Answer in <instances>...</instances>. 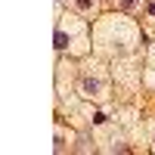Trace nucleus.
I'll return each mask as SVG.
<instances>
[{
	"instance_id": "obj_2",
	"label": "nucleus",
	"mask_w": 155,
	"mask_h": 155,
	"mask_svg": "<svg viewBox=\"0 0 155 155\" xmlns=\"http://www.w3.org/2000/svg\"><path fill=\"white\" fill-rule=\"evenodd\" d=\"M53 41H56V50H65V47L71 44V37H68L65 31H62V28H59V31H56V37H53Z\"/></svg>"
},
{
	"instance_id": "obj_5",
	"label": "nucleus",
	"mask_w": 155,
	"mask_h": 155,
	"mask_svg": "<svg viewBox=\"0 0 155 155\" xmlns=\"http://www.w3.org/2000/svg\"><path fill=\"white\" fill-rule=\"evenodd\" d=\"M106 121H109V118H106L102 112H96V115H93V124H106Z\"/></svg>"
},
{
	"instance_id": "obj_3",
	"label": "nucleus",
	"mask_w": 155,
	"mask_h": 155,
	"mask_svg": "<svg viewBox=\"0 0 155 155\" xmlns=\"http://www.w3.org/2000/svg\"><path fill=\"white\" fill-rule=\"evenodd\" d=\"M74 6L81 12H87V9H93V0H74Z\"/></svg>"
},
{
	"instance_id": "obj_6",
	"label": "nucleus",
	"mask_w": 155,
	"mask_h": 155,
	"mask_svg": "<svg viewBox=\"0 0 155 155\" xmlns=\"http://www.w3.org/2000/svg\"><path fill=\"white\" fill-rule=\"evenodd\" d=\"M149 12H152V16H155V3H152V6H149Z\"/></svg>"
},
{
	"instance_id": "obj_4",
	"label": "nucleus",
	"mask_w": 155,
	"mask_h": 155,
	"mask_svg": "<svg viewBox=\"0 0 155 155\" xmlns=\"http://www.w3.org/2000/svg\"><path fill=\"white\" fill-rule=\"evenodd\" d=\"M121 6H124V9H137L140 0H121Z\"/></svg>"
},
{
	"instance_id": "obj_1",
	"label": "nucleus",
	"mask_w": 155,
	"mask_h": 155,
	"mask_svg": "<svg viewBox=\"0 0 155 155\" xmlns=\"http://www.w3.org/2000/svg\"><path fill=\"white\" fill-rule=\"evenodd\" d=\"M81 96H87V99L102 96V81H99L96 74H84L81 78Z\"/></svg>"
}]
</instances>
